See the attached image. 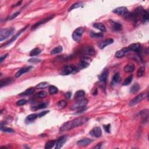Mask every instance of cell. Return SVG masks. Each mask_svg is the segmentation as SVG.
Returning a JSON list of instances; mask_svg holds the SVG:
<instances>
[{"label": "cell", "mask_w": 149, "mask_h": 149, "mask_svg": "<svg viewBox=\"0 0 149 149\" xmlns=\"http://www.w3.org/2000/svg\"><path fill=\"white\" fill-rule=\"evenodd\" d=\"M89 118L87 117H80L74 118L71 121H67L62 125L60 128V131H67L74 128L82 126L89 121Z\"/></svg>", "instance_id": "6da1fadb"}, {"label": "cell", "mask_w": 149, "mask_h": 149, "mask_svg": "<svg viewBox=\"0 0 149 149\" xmlns=\"http://www.w3.org/2000/svg\"><path fill=\"white\" fill-rule=\"evenodd\" d=\"M88 103V100L86 98H82V99L77 100L72 105L71 109L72 110H79L77 112H82L81 111H83L85 110L86 106Z\"/></svg>", "instance_id": "7a4b0ae2"}, {"label": "cell", "mask_w": 149, "mask_h": 149, "mask_svg": "<svg viewBox=\"0 0 149 149\" xmlns=\"http://www.w3.org/2000/svg\"><path fill=\"white\" fill-rule=\"evenodd\" d=\"M15 29L13 27L1 29L0 30V41H2L4 40L8 39L13 33Z\"/></svg>", "instance_id": "3957f363"}, {"label": "cell", "mask_w": 149, "mask_h": 149, "mask_svg": "<svg viewBox=\"0 0 149 149\" xmlns=\"http://www.w3.org/2000/svg\"><path fill=\"white\" fill-rule=\"evenodd\" d=\"M77 71V68L74 65H65L62 68L61 71V74L62 75H69L74 74Z\"/></svg>", "instance_id": "277c9868"}, {"label": "cell", "mask_w": 149, "mask_h": 149, "mask_svg": "<svg viewBox=\"0 0 149 149\" xmlns=\"http://www.w3.org/2000/svg\"><path fill=\"white\" fill-rule=\"evenodd\" d=\"M84 32V28L83 27H77L76 29L74 30V32L72 33V39L74 41L78 42L80 41L81 39V37Z\"/></svg>", "instance_id": "5b68a950"}, {"label": "cell", "mask_w": 149, "mask_h": 149, "mask_svg": "<svg viewBox=\"0 0 149 149\" xmlns=\"http://www.w3.org/2000/svg\"><path fill=\"white\" fill-rule=\"evenodd\" d=\"M29 26V25H26V26L25 27H24L23 28H22L21 30H20L19 32H18L17 33L15 34V35L13 36V37H12L11 39L9 40H8L7 42L6 43H4V44H2V45H1V47H6V46H7L8 45H9V44H11V43H13V42H14V41L18 39V37H19L20 36V34H21L22 33H23L24 32H25V31L26 30V29L27 28V27H28Z\"/></svg>", "instance_id": "8992f818"}, {"label": "cell", "mask_w": 149, "mask_h": 149, "mask_svg": "<svg viewBox=\"0 0 149 149\" xmlns=\"http://www.w3.org/2000/svg\"><path fill=\"white\" fill-rule=\"evenodd\" d=\"M146 93H142L135 97L134 98H133V99L130 101L129 103L130 106L132 107V106H134L135 105L138 104L140 102H141L142 100L145 99V98L146 97Z\"/></svg>", "instance_id": "52a82bcc"}, {"label": "cell", "mask_w": 149, "mask_h": 149, "mask_svg": "<svg viewBox=\"0 0 149 149\" xmlns=\"http://www.w3.org/2000/svg\"><path fill=\"white\" fill-rule=\"evenodd\" d=\"M54 17V15H50L49 16H48L47 18H44L43 19H41V20H39V22H36V23H34L33 25L32 26V30H34V29H37L38 27H39L40 26L43 25V24H44L45 23H46V22H47L49 21V20H51L52 19H53Z\"/></svg>", "instance_id": "ba28073f"}, {"label": "cell", "mask_w": 149, "mask_h": 149, "mask_svg": "<svg viewBox=\"0 0 149 149\" xmlns=\"http://www.w3.org/2000/svg\"><path fill=\"white\" fill-rule=\"evenodd\" d=\"M91 58L89 56H84L80 60V67H81L82 68H86L89 67L91 62Z\"/></svg>", "instance_id": "9c48e42d"}, {"label": "cell", "mask_w": 149, "mask_h": 149, "mask_svg": "<svg viewBox=\"0 0 149 149\" xmlns=\"http://www.w3.org/2000/svg\"><path fill=\"white\" fill-rule=\"evenodd\" d=\"M68 137L67 136H61L55 142V149H59L63 146L64 144L67 142Z\"/></svg>", "instance_id": "30bf717a"}, {"label": "cell", "mask_w": 149, "mask_h": 149, "mask_svg": "<svg viewBox=\"0 0 149 149\" xmlns=\"http://www.w3.org/2000/svg\"><path fill=\"white\" fill-rule=\"evenodd\" d=\"M90 135L91 136L98 138H100L102 135V131L100 127H95L90 132Z\"/></svg>", "instance_id": "8fae6325"}, {"label": "cell", "mask_w": 149, "mask_h": 149, "mask_svg": "<svg viewBox=\"0 0 149 149\" xmlns=\"http://www.w3.org/2000/svg\"><path fill=\"white\" fill-rule=\"evenodd\" d=\"M128 50L130 51H134L139 53L141 51V44L140 43H133L128 47Z\"/></svg>", "instance_id": "7c38bea8"}, {"label": "cell", "mask_w": 149, "mask_h": 149, "mask_svg": "<svg viewBox=\"0 0 149 149\" xmlns=\"http://www.w3.org/2000/svg\"><path fill=\"white\" fill-rule=\"evenodd\" d=\"M114 43V39H105L104 40H103L98 43V47L100 49H104L105 47L109 45L112 44Z\"/></svg>", "instance_id": "4fadbf2b"}, {"label": "cell", "mask_w": 149, "mask_h": 149, "mask_svg": "<svg viewBox=\"0 0 149 149\" xmlns=\"http://www.w3.org/2000/svg\"><path fill=\"white\" fill-rule=\"evenodd\" d=\"M113 12L118 15H124L127 14L128 13V10L127 8L125 7V6H121V7H118L114 9Z\"/></svg>", "instance_id": "5bb4252c"}, {"label": "cell", "mask_w": 149, "mask_h": 149, "mask_svg": "<svg viewBox=\"0 0 149 149\" xmlns=\"http://www.w3.org/2000/svg\"><path fill=\"white\" fill-rule=\"evenodd\" d=\"M13 79L11 77H6V78L1 79V82H0V87L2 88L4 86L9 85V84H11L12 83H13Z\"/></svg>", "instance_id": "9a60e30c"}, {"label": "cell", "mask_w": 149, "mask_h": 149, "mask_svg": "<svg viewBox=\"0 0 149 149\" xmlns=\"http://www.w3.org/2000/svg\"><path fill=\"white\" fill-rule=\"evenodd\" d=\"M108 71L107 68H105L104 69V71H103V72H102L101 75L100 76V77H99L100 81L101 83H103L105 84L107 82V79H108Z\"/></svg>", "instance_id": "2e32d148"}, {"label": "cell", "mask_w": 149, "mask_h": 149, "mask_svg": "<svg viewBox=\"0 0 149 149\" xmlns=\"http://www.w3.org/2000/svg\"><path fill=\"white\" fill-rule=\"evenodd\" d=\"M32 68L33 67L32 66H29V67H26L23 68H21L20 69H19V70L16 74H15V77H20V76H22L23 74L29 72V71H30Z\"/></svg>", "instance_id": "e0dca14e"}, {"label": "cell", "mask_w": 149, "mask_h": 149, "mask_svg": "<svg viewBox=\"0 0 149 149\" xmlns=\"http://www.w3.org/2000/svg\"><path fill=\"white\" fill-rule=\"evenodd\" d=\"M129 50H128V47L124 48H122V49L118 51L117 53H115V56L116 58H122V57H124L126 53H129Z\"/></svg>", "instance_id": "ac0fdd59"}, {"label": "cell", "mask_w": 149, "mask_h": 149, "mask_svg": "<svg viewBox=\"0 0 149 149\" xmlns=\"http://www.w3.org/2000/svg\"><path fill=\"white\" fill-rule=\"evenodd\" d=\"M93 140L90 139L89 138H84L82 139L79 140L78 142H77V145L80 146H86L89 145V144H90L91 142H93Z\"/></svg>", "instance_id": "d6986e66"}, {"label": "cell", "mask_w": 149, "mask_h": 149, "mask_svg": "<svg viewBox=\"0 0 149 149\" xmlns=\"http://www.w3.org/2000/svg\"><path fill=\"white\" fill-rule=\"evenodd\" d=\"M110 22H111V25L112 27L114 30L118 32V31H120L121 29H122V25H121V24L118 23V22H114L113 20H110Z\"/></svg>", "instance_id": "ffe728a7"}, {"label": "cell", "mask_w": 149, "mask_h": 149, "mask_svg": "<svg viewBox=\"0 0 149 149\" xmlns=\"http://www.w3.org/2000/svg\"><path fill=\"white\" fill-rule=\"evenodd\" d=\"M85 96V91L82 90H78L76 92L75 94H74V99L76 100H79L82 99Z\"/></svg>", "instance_id": "44dd1931"}, {"label": "cell", "mask_w": 149, "mask_h": 149, "mask_svg": "<svg viewBox=\"0 0 149 149\" xmlns=\"http://www.w3.org/2000/svg\"><path fill=\"white\" fill-rule=\"evenodd\" d=\"M124 70L126 73L132 72L135 70V65L132 63H129L124 67Z\"/></svg>", "instance_id": "7402d4cb"}, {"label": "cell", "mask_w": 149, "mask_h": 149, "mask_svg": "<svg viewBox=\"0 0 149 149\" xmlns=\"http://www.w3.org/2000/svg\"><path fill=\"white\" fill-rule=\"evenodd\" d=\"M84 53L87 55V56H90V55H93L95 54V50L92 46L87 47L84 49Z\"/></svg>", "instance_id": "603a6c76"}, {"label": "cell", "mask_w": 149, "mask_h": 149, "mask_svg": "<svg viewBox=\"0 0 149 149\" xmlns=\"http://www.w3.org/2000/svg\"><path fill=\"white\" fill-rule=\"evenodd\" d=\"M93 27H94L95 28L97 29H98L101 32H106V28H105V26L104 24L102 23H93Z\"/></svg>", "instance_id": "cb8c5ba5"}, {"label": "cell", "mask_w": 149, "mask_h": 149, "mask_svg": "<svg viewBox=\"0 0 149 149\" xmlns=\"http://www.w3.org/2000/svg\"><path fill=\"white\" fill-rule=\"evenodd\" d=\"M35 92V89L34 87H30L26 90L24 92L19 94V96H29Z\"/></svg>", "instance_id": "d4e9b609"}, {"label": "cell", "mask_w": 149, "mask_h": 149, "mask_svg": "<svg viewBox=\"0 0 149 149\" xmlns=\"http://www.w3.org/2000/svg\"><path fill=\"white\" fill-rule=\"evenodd\" d=\"M148 110H145L142 111L140 112V115L143 118V122H147V119H148Z\"/></svg>", "instance_id": "484cf974"}, {"label": "cell", "mask_w": 149, "mask_h": 149, "mask_svg": "<svg viewBox=\"0 0 149 149\" xmlns=\"http://www.w3.org/2000/svg\"><path fill=\"white\" fill-rule=\"evenodd\" d=\"M141 16L142 18V20L143 22H146L149 20V12L143 9L141 12Z\"/></svg>", "instance_id": "4316f807"}, {"label": "cell", "mask_w": 149, "mask_h": 149, "mask_svg": "<svg viewBox=\"0 0 149 149\" xmlns=\"http://www.w3.org/2000/svg\"><path fill=\"white\" fill-rule=\"evenodd\" d=\"M140 89V86L139 85L138 83H135L132 86L131 89H130V92L132 94H134V93H136L138 92L139 90Z\"/></svg>", "instance_id": "83f0119b"}, {"label": "cell", "mask_w": 149, "mask_h": 149, "mask_svg": "<svg viewBox=\"0 0 149 149\" xmlns=\"http://www.w3.org/2000/svg\"><path fill=\"white\" fill-rule=\"evenodd\" d=\"M38 117V115L36 114H32L29 115L26 118V122H30L33 121L34 120L37 118Z\"/></svg>", "instance_id": "f1b7e54d"}, {"label": "cell", "mask_w": 149, "mask_h": 149, "mask_svg": "<svg viewBox=\"0 0 149 149\" xmlns=\"http://www.w3.org/2000/svg\"><path fill=\"white\" fill-rule=\"evenodd\" d=\"M68 103L67 101L65 100H61V101H58V103H57V106L58 108L60 109H63L67 106Z\"/></svg>", "instance_id": "f546056e"}, {"label": "cell", "mask_w": 149, "mask_h": 149, "mask_svg": "<svg viewBox=\"0 0 149 149\" xmlns=\"http://www.w3.org/2000/svg\"><path fill=\"white\" fill-rule=\"evenodd\" d=\"M55 142H56V140H49L46 143V145H45V149H52L53 147L55 145Z\"/></svg>", "instance_id": "4dcf8cb0"}, {"label": "cell", "mask_w": 149, "mask_h": 149, "mask_svg": "<svg viewBox=\"0 0 149 149\" xmlns=\"http://www.w3.org/2000/svg\"><path fill=\"white\" fill-rule=\"evenodd\" d=\"M120 82V75L119 73H116L112 77V82L111 84H117Z\"/></svg>", "instance_id": "1f68e13d"}, {"label": "cell", "mask_w": 149, "mask_h": 149, "mask_svg": "<svg viewBox=\"0 0 149 149\" xmlns=\"http://www.w3.org/2000/svg\"><path fill=\"white\" fill-rule=\"evenodd\" d=\"M47 106V103H41V104H39V105H36V106H34L33 107V108H32V110L33 111H37V110H40V109L45 108Z\"/></svg>", "instance_id": "d6a6232c"}, {"label": "cell", "mask_w": 149, "mask_h": 149, "mask_svg": "<svg viewBox=\"0 0 149 149\" xmlns=\"http://www.w3.org/2000/svg\"><path fill=\"white\" fill-rule=\"evenodd\" d=\"M90 36L92 38H100L103 36V33H96L91 30L90 32Z\"/></svg>", "instance_id": "836d02e7"}, {"label": "cell", "mask_w": 149, "mask_h": 149, "mask_svg": "<svg viewBox=\"0 0 149 149\" xmlns=\"http://www.w3.org/2000/svg\"><path fill=\"white\" fill-rule=\"evenodd\" d=\"M145 71L146 68L145 67H140L138 69V71H137V76H138V77H140L143 76L144 74H145Z\"/></svg>", "instance_id": "e575fe53"}, {"label": "cell", "mask_w": 149, "mask_h": 149, "mask_svg": "<svg viewBox=\"0 0 149 149\" xmlns=\"http://www.w3.org/2000/svg\"><path fill=\"white\" fill-rule=\"evenodd\" d=\"M83 3L81 2H77L74 3V4H72V6H71V7L69 8L68 11H71L73 9H76V8H78L79 7H80V6H83Z\"/></svg>", "instance_id": "d590c367"}, {"label": "cell", "mask_w": 149, "mask_h": 149, "mask_svg": "<svg viewBox=\"0 0 149 149\" xmlns=\"http://www.w3.org/2000/svg\"><path fill=\"white\" fill-rule=\"evenodd\" d=\"M41 50L39 48H34L33 50H32L31 51L30 53V57H34L36 56V55H39L41 53Z\"/></svg>", "instance_id": "8d00e7d4"}, {"label": "cell", "mask_w": 149, "mask_h": 149, "mask_svg": "<svg viewBox=\"0 0 149 149\" xmlns=\"http://www.w3.org/2000/svg\"><path fill=\"white\" fill-rule=\"evenodd\" d=\"M48 91H49V93L51 94H54L58 93V88L55 87V86L51 85L49 86V87H48Z\"/></svg>", "instance_id": "74e56055"}, {"label": "cell", "mask_w": 149, "mask_h": 149, "mask_svg": "<svg viewBox=\"0 0 149 149\" xmlns=\"http://www.w3.org/2000/svg\"><path fill=\"white\" fill-rule=\"evenodd\" d=\"M132 80H133V75L132 74H131V75L129 76L127 78H126L125 79L124 82L122 83V85L123 86L129 85V84H131V83L132 82Z\"/></svg>", "instance_id": "f35d334b"}, {"label": "cell", "mask_w": 149, "mask_h": 149, "mask_svg": "<svg viewBox=\"0 0 149 149\" xmlns=\"http://www.w3.org/2000/svg\"><path fill=\"white\" fill-rule=\"evenodd\" d=\"M63 50V48H62V46H58L57 47H55L54 48L53 50H51V54L52 55L54 54H58L61 53Z\"/></svg>", "instance_id": "ab89813d"}, {"label": "cell", "mask_w": 149, "mask_h": 149, "mask_svg": "<svg viewBox=\"0 0 149 149\" xmlns=\"http://www.w3.org/2000/svg\"><path fill=\"white\" fill-rule=\"evenodd\" d=\"M1 131L4 132H8V133H13L14 131L12 128H6L4 126H1Z\"/></svg>", "instance_id": "60d3db41"}, {"label": "cell", "mask_w": 149, "mask_h": 149, "mask_svg": "<svg viewBox=\"0 0 149 149\" xmlns=\"http://www.w3.org/2000/svg\"><path fill=\"white\" fill-rule=\"evenodd\" d=\"M48 86V83L47 82H41L40 83L36 86V88L39 89H44V88L47 87Z\"/></svg>", "instance_id": "b9f144b4"}, {"label": "cell", "mask_w": 149, "mask_h": 149, "mask_svg": "<svg viewBox=\"0 0 149 149\" xmlns=\"http://www.w3.org/2000/svg\"><path fill=\"white\" fill-rule=\"evenodd\" d=\"M34 96H35L36 97L44 98L47 96V93L44 91H41L40 92L37 93V94H36Z\"/></svg>", "instance_id": "7bdbcfd3"}, {"label": "cell", "mask_w": 149, "mask_h": 149, "mask_svg": "<svg viewBox=\"0 0 149 149\" xmlns=\"http://www.w3.org/2000/svg\"><path fill=\"white\" fill-rule=\"evenodd\" d=\"M19 13H20V12H16L13 13V14L10 15L8 18H7L6 20H12V19H15V18H16V17L18 16L19 15Z\"/></svg>", "instance_id": "ee69618b"}, {"label": "cell", "mask_w": 149, "mask_h": 149, "mask_svg": "<svg viewBox=\"0 0 149 149\" xmlns=\"http://www.w3.org/2000/svg\"><path fill=\"white\" fill-rule=\"evenodd\" d=\"M26 103L27 101L25 99H22L16 102V105H18V106H22V105L26 104Z\"/></svg>", "instance_id": "f6af8a7d"}, {"label": "cell", "mask_w": 149, "mask_h": 149, "mask_svg": "<svg viewBox=\"0 0 149 149\" xmlns=\"http://www.w3.org/2000/svg\"><path fill=\"white\" fill-rule=\"evenodd\" d=\"M104 129V131L107 133H110V128H111V125L108 124V125H104L103 126Z\"/></svg>", "instance_id": "bcb514c9"}, {"label": "cell", "mask_w": 149, "mask_h": 149, "mask_svg": "<svg viewBox=\"0 0 149 149\" xmlns=\"http://www.w3.org/2000/svg\"><path fill=\"white\" fill-rule=\"evenodd\" d=\"M28 61L29 62H31V63H39V62H41V60L36 58H32V59H30V60H29Z\"/></svg>", "instance_id": "7dc6e473"}, {"label": "cell", "mask_w": 149, "mask_h": 149, "mask_svg": "<svg viewBox=\"0 0 149 149\" xmlns=\"http://www.w3.org/2000/svg\"><path fill=\"white\" fill-rule=\"evenodd\" d=\"M50 111H43L40 112V113H39V114H38V117H44V116L45 115H46Z\"/></svg>", "instance_id": "c3c4849f"}, {"label": "cell", "mask_w": 149, "mask_h": 149, "mask_svg": "<svg viewBox=\"0 0 149 149\" xmlns=\"http://www.w3.org/2000/svg\"><path fill=\"white\" fill-rule=\"evenodd\" d=\"M8 55V54H5L1 55V58H0V62H1V63H2L4 59H5L6 57H7Z\"/></svg>", "instance_id": "681fc988"}, {"label": "cell", "mask_w": 149, "mask_h": 149, "mask_svg": "<svg viewBox=\"0 0 149 149\" xmlns=\"http://www.w3.org/2000/svg\"><path fill=\"white\" fill-rule=\"evenodd\" d=\"M102 145H103V143H102V142L101 143H98L96 146L94 147V149H100L102 146Z\"/></svg>", "instance_id": "f907efd6"}, {"label": "cell", "mask_w": 149, "mask_h": 149, "mask_svg": "<svg viewBox=\"0 0 149 149\" xmlns=\"http://www.w3.org/2000/svg\"><path fill=\"white\" fill-rule=\"evenodd\" d=\"M65 97L67 98H71V92H68L65 94Z\"/></svg>", "instance_id": "816d5d0a"}, {"label": "cell", "mask_w": 149, "mask_h": 149, "mask_svg": "<svg viewBox=\"0 0 149 149\" xmlns=\"http://www.w3.org/2000/svg\"><path fill=\"white\" fill-rule=\"evenodd\" d=\"M21 3H22V1H19V2H18L16 3V4H15V5H13L12 6V7H15V6H17L20 5L21 4Z\"/></svg>", "instance_id": "f5cc1de1"}, {"label": "cell", "mask_w": 149, "mask_h": 149, "mask_svg": "<svg viewBox=\"0 0 149 149\" xmlns=\"http://www.w3.org/2000/svg\"><path fill=\"white\" fill-rule=\"evenodd\" d=\"M97 93H98L97 89H95L93 91V95H94V96H96V95L97 94Z\"/></svg>", "instance_id": "db71d44e"}]
</instances>
